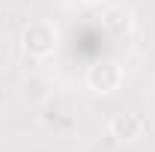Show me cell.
I'll use <instances>...</instances> for the list:
<instances>
[{"mask_svg": "<svg viewBox=\"0 0 155 152\" xmlns=\"http://www.w3.org/2000/svg\"><path fill=\"white\" fill-rule=\"evenodd\" d=\"M104 27L110 30V33H116V36H125L128 30H131V12L128 9H110L107 15H104Z\"/></svg>", "mask_w": 155, "mask_h": 152, "instance_id": "cell-4", "label": "cell"}, {"mask_svg": "<svg viewBox=\"0 0 155 152\" xmlns=\"http://www.w3.org/2000/svg\"><path fill=\"white\" fill-rule=\"evenodd\" d=\"M60 45V30L51 21H30L21 33V51L30 60H48Z\"/></svg>", "mask_w": 155, "mask_h": 152, "instance_id": "cell-1", "label": "cell"}, {"mask_svg": "<svg viewBox=\"0 0 155 152\" xmlns=\"http://www.w3.org/2000/svg\"><path fill=\"white\" fill-rule=\"evenodd\" d=\"M146 131V119L140 114H116L110 119V134L116 140H137Z\"/></svg>", "mask_w": 155, "mask_h": 152, "instance_id": "cell-3", "label": "cell"}, {"mask_svg": "<svg viewBox=\"0 0 155 152\" xmlns=\"http://www.w3.org/2000/svg\"><path fill=\"white\" fill-rule=\"evenodd\" d=\"M122 81H125V72L114 60H101V63L87 69V87L96 95H114L122 87Z\"/></svg>", "mask_w": 155, "mask_h": 152, "instance_id": "cell-2", "label": "cell"}, {"mask_svg": "<svg viewBox=\"0 0 155 152\" xmlns=\"http://www.w3.org/2000/svg\"><path fill=\"white\" fill-rule=\"evenodd\" d=\"M84 3H90V6H98V3H104V0H84Z\"/></svg>", "mask_w": 155, "mask_h": 152, "instance_id": "cell-5", "label": "cell"}]
</instances>
